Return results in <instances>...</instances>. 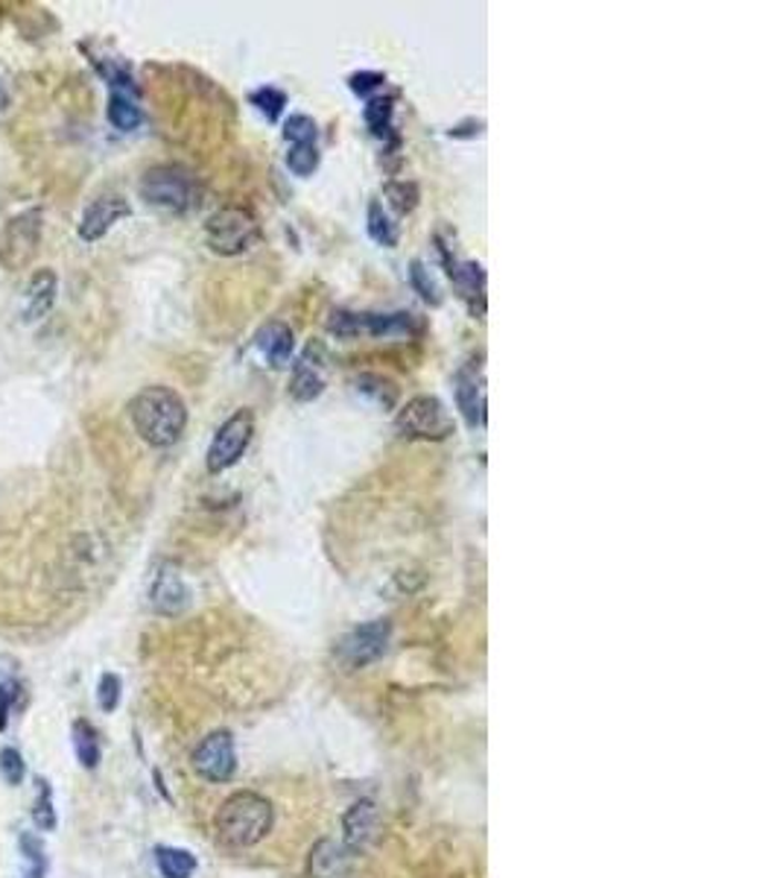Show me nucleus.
<instances>
[{
	"mask_svg": "<svg viewBox=\"0 0 780 878\" xmlns=\"http://www.w3.org/2000/svg\"><path fill=\"white\" fill-rule=\"evenodd\" d=\"M366 124L368 130L377 135V138H389L392 135V115H395V106H392V97H372L366 106Z\"/></svg>",
	"mask_w": 780,
	"mask_h": 878,
	"instance_id": "25",
	"label": "nucleus"
},
{
	"mask_svg": "<svg viewBox=\"0 0 780 878\" xmlns=\"http://www.w3.org/2000/svg\"><path fill=\"white\" fill-rule=\"evenodd\" d=\"M377 823H381V814H377V805L372 799H360L345 812L342 817V837H345V849L349 853H360L372 844V837L377 835Z\"/></svg>",
	"mask_w": 780,
	"mask_h": 878,
	"instance_id": "15",
	"label": "nucleus"
},
{
	"mask_svg": "<svg viewBox=\"0 0 780 878\" xmlns=\"http://www.w3.org/2000/svg\"><path fill=\"white\" fill-rule=\"evenodd\" d=\"M456 407L471 427L486 425V375L480 363H465L456 372Z\"/></svg>",
	"mask_w": 780,
	"mask_h": 878,
	"instance_id": "12",
	"label": "nucleus"
},
{
	"mask_svg": "<svg viewBox=\"0 0 780 878\" xmlns=\"http://www.w3.org/2000/svg\"><path fill=\"white\" fill-rule=\"evenodd\" d=\"M308 872L310 878H354V861L345 846L325 837L310 849Z\"/></svg>",
	"mask_w": 780,
	"mask_h": 878,
	"instance_id": "17",
	"label": "nucleus"
},
{
	"mask_svg": "<svg viewBox=\"0 0 780 878\" xmlns=\"http://www.w3.org/2000/svg\"><path fill=\"white\" fill-rule=\"evenodd\" d=\"M149 607L158 616H181L190 607V586H187L185 575L179 566L173 562H158L149 577Z\"/></svg>",
	"mask_w": 780,
	"mask_h": 878,
	"instance_id": "10",
	"label": "nucleus"
},
{
	"mask_svg": "<svg viewBox=\"0 0 780 878\" xmlns=\"http://www.w3.org/2000/svg\"><path fill=\"white\" fill-rule=\"evenodd\" d=\"M252 106L258 109L267 121H278L287 106V94L281 89H275V85H263V89H258L252 94Z\"/></svg>",
	"mask_w": 780,
	"mask_h": 878,
	"instance_id": "26",
	"label": "nucleus"
},
{
	"mask_svg": "<svg viewBox=\"0 0 780 878\" xmlns=\"http://www.w3.org/2000/svg\"><path fill=\"white\" fill-rule=\"evenodd\" d=\"M441 255H445L447 276L454 281V288L468 302L474 317H482L486 313V270L474 261H456L445 252V247H441Z\"/></svg>",
	"mask_w": 780,
	"mask_h": 878,
	"instance_id": "14",
	"label": "nucleus"
},
{
	"mask_svg": "<svg viewBox=\"0 0 780 878\" xmlns=\"http://www.w3.org/2000/svg\"><path fill=\"white\" fill-rule=\"evenodd\" d=\"M129 214L132 206L126 203V197H121V194H100V197L85 208V214H82L80 238L89 240V244L106 238L114 223H121L123 217H129Z\"/></svg>",
	"mask_w": 780,
	"mask_h": 878,
	"instance_id": "13",
	"label": "nucleus"
},
{
	"mask_svg": "<svg viewBox=\"0 0 780 878\" xmlns=\"http://www.w3.org/2000/svg\"><path fill=\"white\" fill-rule=\"evenodd\" d=\"M272 829V803L254 791H237L217 812V837L231 849H249Z\"/></svg>",
	"mask_w": 780,
	"mask_h": 878,
	"instance_id": "2",
	"label": "nucleus"
},
{
	"mask_svg": "<svg viewBox=\"0 0 780 878\" xmlns=\"http://www.w3.org/2000/svg\"><path fill=\"white\" fill-rule=\"evenodd\" d=\"M395 427L409 440H447L454 434V416L436 395H415L395 416Z\"/></svg>",
	"mask_w": 780,
	"mask_h": 878,
	"instance_id": "5",
	"label": "nucleus"
},
{
	"mask_svg": "<svg viewBox=\"0 0 780 878\" xmlns=\"http://www.w3.org/2000/svg\"><path fill=\"white\" fill-rule=\"evenodd\" d=\"M409 281H413L415 293L422 296L424 302L441 304L439 288H436V281H433L430 270L424 267V261H413V264H409Z\"/></svg>",
	"mask_w": 780,
	"mask_h": 878,
	"instance_id": "30",
	"label": "nucleus"
},
{
	"mask_svg": "<svg viewBox=\"0 0 780 878\" xmlns=\"http://www.w3.org/2000/svg\"><path fill=\"white\" fill-rule=\"evenodd\" d=\"M254 345H258V352L267 358L269 366L287 370L290 361H293V349H295L293 329L284 326V322H267V326L258 331V337H254Z\"/></svg>",
	"mask_w": 780,
	"mask_h": 878,
	"instance_id": "18",
	"label": "nucleus"
},
{
	"mask_svg": "<svg viewBox=\"0 0 780 878\" xmlns=\"http://www.w3.org/2000/svg\"><path fill=\"white\" fill-rule=\"evenodd\" d=\"M349 85L357 97H372L374 91L386 85V76L381 71H360V74H351Z\"/></svg>",
	"mask_w": 780,
	"mask_h": 878,
	"instance_id": "36",
	"label": "nucleus"
},
{
	"mask_svg": "<svg viewBox=\"0 0 780 878\" xmlns=\"http://www.w3.org/2000/svg\"><path fill=\"white\" fill-rule=\"evenodd\" d=\"M383 194H386L389 206L395 208L398 214L415 211V206H418V197H422L415 182H389V185L383 188Z\"/></svg>",
	"mask_w": 780,
	"mask_h": 878,
	"instance_id": "27",
	"label": "nucleus"
},
{
	"mask_svg": "<svg viewBox=\"0 0 780 878\" xmlns=\"http://www.w3.org/2000/svg\"><path fill=\"white\" fill-rule=\"evenodd\" d=\"M7 106H9V91H7V85L0 83V112H3Z\"/></svg>",
	"mask_w": 780,
	"mask_h": 878,
	"instance_id": "38",
	"label": "nucleus"
},
{
	"mask_svg": "<svg viewBox=\"0 0 780 878\" xmlns=\"http://www.w3.org/2000/svg\"><path fill=\"white\" fill-rule=\"evenodd\" d=\"M327 384V352L322 343H308L299 361L293 363L290 395L295 402H313L325 393Z\"/></svg>",
	"mask_w": 780,
	"mask_h": 878,
	"instance_id": "11",
	"label": "nucleus"
},
{
	"mask_svg": "<svg viewBox=\"0 0 780 878\" xmlns=\"http://www.w3.org/2000/svg\"><path fill=\"white\" fill-rule=\"evenodd\" d=\"M39 785V796H35L33 805V823L39 826L41 831H53L56 829V812H53V791L44 779L35 782Z\"/></svg>",
	"mask_w": 780,
	"mask_h": 878,
	"instance_id": "28",
	"label": "nucleus"
},
{
	"mask_svg": "<svg viewBox=\"0 0 780 878\" xmlns=\"http://www.w3.org/2000/svg\"><path fill=\"white\" fill-rule=\"evenodd\" d=\"M24 758H21V753H18L15 747H7L0 750V776L9 782V785H21L24 782Z\"/></svg>",
	"mask_w": 780,
	"mask_h": 878,
	"instance_id": "34",
	"label": "nucleus"
},
{
	"mask_svg": "<svg viewBox=\"0 0 780 878\" xmlns=\"http://www.w3.org/2000/svg\"><path fill=\"white\" fill-rule=\"evenodd\" d=\"M327 331L336 337H342V340H354V337L363 334V326H360V313H351V311H334L331 313V320H327Z\"/></svg>",
	"mask_w": 780,
	"mask_h": 878,
	"instance_id": "32",
	"label": "nucleus"
},
{
	"mask_svg": "<svg viewBox=\"0 0 780 878\" xmlns=\"http://www.w3.org/2000/svg\"><path fill=\"white\" fill-rule=\"evenodd\" d=\"M360 326H363V334L374 337V340H401V337H413L422 331L418 317L409 311L360 313Z\"/></svg>",
	"mask_w": 780,
	"mask_h": 878,
	"instance_id": "19",
	"label": "nucleus"
},
{
	"mask_svg": "<svg viewBox=\"0 0 780 878\" xmlns=\"http://www.w3.org/2000/svg\"><path fill=\"white\" fill-rule=\"evenodd\" d=\"M108 121H112L114 130L121 132H132L138 130L144 115H141L138 103L132 97V91H112V100H108Z\"/></svg>",
	"mask_w": 780,
	"mask_h": 878,
	"instance_id": "20",
	"label": "nucleus"
},
{
	"mask_svg": "<svg viewBox=\"0 0 780 878\" xmlns=\"http://www.w3.org/2000/svg\"><path fill=\"white\" fill-rule=\"evenodd\" d=\"M252 436H254L252 411H237L235 416H228L220 425V431L214 434L208 457H205L208 472H211V475H220L226 468L237 466L240 457L246 454V448H249V443H252Z\"/></svg>",
	"mask_w": 780,
	"mask_h": 878,
	"instance_id": "7",
	"label": "nucleus"
},
{
	"mask_svg": "<svg viewBox=\"0 0 780 878\" xmlns=\"http://www.w3.org/2000/svg\"><path fill=\"white\" fill-rule=\"evenodd\" d=\"M316 121L308 115H290L284 124V138L290 144H316Z\"/></svg>",
	"mask_w": 780,
	"mask_h": 878,
	"instance_id": "31",
	"label": "nucleus"
},
{
	"mask_svg": "<svg viewBox=\"0 0 780 878\" xmlns=\"http://www.w3.org/2000/svg\"><path fill=\"white\" fill-rule=\"evenodd\" d=\"M56 293H59V279L53 270H35L30 276V285L24 290V308H21V320L27 326L33 322H41L53 311L56 304Z\"/></svg>",
	"mask_w": 780,
	"mask_h": 878,
	"instance_id": "16",
	"label": "nucleus"
},
{
	"mask_svg": "<svg viewBox=\"0 0 780 878\" xmlns=\"http://www.w3.org/2000/svg\"><path fill=\"white\" fill-rule=\"evenodd\" d=\"M389 636L392 627L389 621H368V624H360L340 641L336 648V659L349 671H360V668L372 665L377 659L386 653L389 648Z\"/></svg>",
	"mask_w": 780,
	"mask_h": 878,
	"instance_id": "8",
	"label": "nucleus"
},
{
	"mask_svg": "<svg viewBox=\"0 0 780 878\" xmlns=\"http://www.w3.org/2000/svg\"><path fill=\"white\" fill-rule=\"evenodd\" d=\"M121 676L117 673H103L97 685V700L103 712H114L117 703H121Z\"/></svg>",
	"mask_w": 780,
	"mask_h": 878,
	"instance_id": "35",
	"label": "nucleus"
},
{
	"mask_svg": "<svg viewBox=\"0 0 780 878\" xmlns=\"http://www.w3.org/2000/svg\"><path fill=\"white\" fill-rule=\"evenodd\" d=\"M258 220L243 208H220L205 223V244L217 255H226V258L249 252L258 244Z\"/></svg>",
	"mask_w": 780,
	"mask_h": 878,
	"instance_id": "4",
	"label": "nucleus"
},
{
	"mask_svg": "<svg viewBox=\"0 0 780 878\" xmlns=\"http://www.w3.org/2000/svg\"><path fill=\"white\" fill-rule=\"evenodd\" d=\"M138 190H141V199H144L147 206L170 214L187 211L196 199L194 176H190L185 167H176V165L149 167V171L144 173V179H141Z\"/></svg>",
	"mask_w": 780,
	"mask_h": 878,
	"instance_id": "3",
	"label": "nucleus"
},
{
	"mask_svg": "<svg viewBox=\"0 0 780 878\" xmlns=\"http://www.w3.org/2000/svg\"><path fill=\"white\" fill-rule=\"evenodd\" d=\"M155 864L164 878H190L196 872V858L187 849L176 846H158L155 849Z\"/></svg>",
	"mask_w": 780,
	"mask_h": 878,
	"instance_id": "21",
	"label": "nucleus"
},
{
	"mask_svg": "<svg viewBox=\"0 0 780 878\" xmlns=\"http://www.w3.org/2000/svg\"><path fill=\"white\" fill-rule=\"evenodd\" d=\"M15 700H18L15 682H3V685H0V732L7 730L9 712H12V703H15Z\"/></svg>",
	"mask_w": 780,
	"mask_h": 878,
	"instance_id": "37",
	"label": "nucleus"
},
{
	"mask_svg": "<svg viewBox=\"0 0 780 878\" xmlns=\"http://www.w3.org/2000/svg\"><path fill=\"white\" fill-rule=\"evenodd\" d=\"M71 741H74V753L80 758V764L85 771H94L100 764V738L97 730L89 721H74L71 730Z\"/></svg>",
	"mask_w": 780,
	"mask_h": 878,
	"instance_id": "23",
	"label": "nucleus"
},
{
	"mask_svg": "<svg viewBox=\"0 0 780 878\" xmlns=\"http://www.w3.org/2000/svg\"><path fill=\"white\" fill-rule=\"evenodd\" d=\"M357 393L366 395L368 402H374L377 407H383V411H392V407L398 404V386L392 384L389 378L372 375V372L357 378Z\"/></svg>",
	"mask_w": 780,
	"mask_h": 878,
	"instance_id": "24",
	"label": "nucleus"
},
{
	"mask_svg": "<svg viewBox=\"0 0 780 878\" xmlns=\"http://www.w3.org/2000/svg\"><path fill=\"white\" fill-rule=\"evenodd\" d=\"M129 419L135 434L153 448H170L187 427V404L176 390L164 384L144 386L129 402Z\"/></svg>",
	"mask_w": 780,
	"mask_h": 878,
	"instance_id": "1",
	"label": "nucleus"
},
{
	"mask_svg": "<svg viewBox=\"0 0 780 878\" xmlns=\"http://www.w3.org/2000/svg\"><path fill=\"white\" fill-rule=\"evenodd\" d=\"M194 764L196 776H202L205 782H228L235 776L237 771V750H235V738L231 732L220 730L205 735L199 741V747L194 750Z\"/></svg>",
	"mask_w": 780,
	"mask_h": 878,
	"instance_id": "9",
	"label": "nucleus"
},
{
	"mask_svg": "<svg viewBox=\"0 0 780 878\" xmlns=\"http://www.w3.org/2000/svg\"><path fill=\"white\" fill-rule=\"evenodd\" d=\"M366 229H368V238H372L374 244H381V247H389V249L398 247V223L392 220L389 211H386L383 203H377V199L368 206Z\"/></svg>",
	"mask_w": 780,
	"mask_h": 878,
	"instance_id": "22",
	"label": "nucleus"
},
{
	"mask_svg": "<svg viewBox=\"0 0 780 878\" xmlns=\"http://www.w3.org/2000/svg\"><path fill=\"white\" fill-rule=\"evenodd\" d=\"M44 214L41 208L18 214L0 231V264L9 270H21L33 261L41 244V229H44Z\"/></svg>",
	"mask_w": 780,
	"mask_h": 878,
	"instance_id": "6",
	"label": "nucleus"
},
{
	"mask_svg": "<svg viewBox=\"0 0 780 878\" xmlns=\"http://www.w3.org/2000/svg\"><path fill=\"white\" fill-rule=\"evenodd\" d=\"M21 849H24V858L30 861V872H27V878H44V872H48V861H44V849H41L39 837L21 835Z\"/></svg>",
	"mask_w": 780,
	"mask_h": 878,
	"instance_id": "33",
	"label": "nucleus"
},
{
	"mask_svg": "<svg viewBox=\"0 0 780 878\" xmlns=\"http://www.w3.org/2000/svg\"><path fill=\"white\" fill-rule=\"evenodd\" d=\"M287 167H290L295 176H310V173L319 167L316 144H290V153H287Z\"/></svg>",
	"mask_w": 780,
	"mask_h": 878,
	"instance_id": "29",
	"label": "nucleus"
}]
</instances>
